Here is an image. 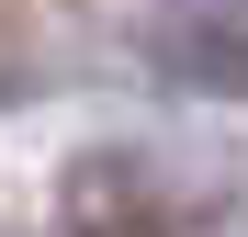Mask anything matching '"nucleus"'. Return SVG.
Segmentation results:
<instances>
[{
    "mask_svg": "<svg viewBox=\"0 0 248 237\" xmlns=\"http://www.w3.org/2000/svg\"><path fill=\"white\" fill-rule=\"evenodd\" d=\"M147 68L203 102H248V12H170L147 34Z\"/></svg>",
    "mask_w": 248,
    "mask_h": 237,
    "instance_id": "obj_1",
    "label": "nucleus"
},
{
    "mask_svg": "<svg viewBox=\"0 0 248 237\" xmlns=\"http://www.w3.org/2000/svg\"><path fill=\"white\" fill-rule=\"evenodd\" d=\"M68 237H181L170 192L147 170H124V158H91V170L68 181Z\"/></svg>",
    "mask_w": 248,
    "mask_h": 237,
    "instance_id": "obj_2",
    "label": "nucleus"
},
{
    "mask_svg": "<svg viewBox=\"0 0 248 237\" xmlns=\"http://www.w3.org/2000/svg\"><path fill=\"white\" fill-rule=\"evenodd\" d=\"M237 12H248V0H237Z\"/></svg>",
    "mask_w": 248,
    "mask_h": 237,
    "instance_id": "obj_3",
    "label": "nucleus"
}]
</instances>
